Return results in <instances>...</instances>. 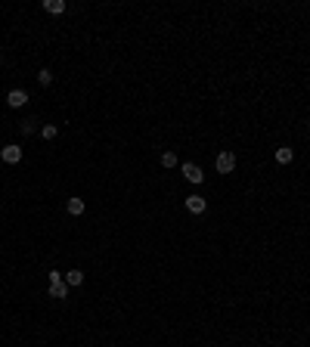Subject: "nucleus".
<instances>
[{
	"label": "nucleus",
	"mask_w": 310,
	"mask_h": 347,
	"mask_svg": "<svg viewBox=\"0 0 310 347\" xmlns=\"http://www.w3.org/2000/svg\"><path fill=\"white\" fill-rule=\"evenodd\" d=\"M38 81H41L44 87H50V84H53V72H50V68H41V72H38Z\"/></svg>",
	"instance_id": "obj_12"
},
{
	"label": "nucleus",
	"mask_w": 310,
	"mask_h": 347,
	"mask_svg": "<svg viewBox=\"0 0 310 347\" xmlns=\"http://www.w3.org/2000/svg\"><path fill=\"white\" fill-rule=\"evenodd\" d=\"M180 174L186 177L189 183H202L205 180V171L199 168V165H192V161H186V165H180Z\"/></svg>",
	"instance_id": "obj_2"
},
{
	"label": "nucleus",
	"mask_w": 310,
	"mask_h": 347,
	"mask_svg": "<svg viewBox=\"0 0 310 347\" xmlns=\"http://www.w3.org/2000/svg\"><path fill=\"white\" fill-rule=\"evenodd\" d=\"M292 158H295V152L289 146H279L276 149V165H292Z\"/></svg>",
	"instance_id": "obj_9"
},
{
	"label": "nucleus",
	"mask_w": 310,
	"mask_h": 347,
	"mask_svg": "<svg viewBox=\"0 0 310 347\" xmlns=\"http://www.w3.org/2000/svg\"><path fill=\"white\" fill-rule=\"evenodd\" d=\"M25 102H28V93H25V90H9V93H6V106L9 109H22V106H25Z\"/></svg>",
	"instance_id": "obj_3"
},
{
	"label": "nucleus",
	"mask_w": 310,
	"mask_h": 347,
	"mask_svg": "<svg viewBox=\"0 0 310 347\" xmlns=\"http://www.w3.org/2000/svg\"><path fill=\"white\" fill-rule=\"evenodd\" d=\"M19 130L25 133V136H31V130H34V121H31V118H28V121H22V124H19Z\"/></svg>",
	"instance_id": "obj_14"
},
{
	"label": "nucleus",
	"mask_w": 310,
	"mask_h": 347,
	"mask_svg": "<svg viewBox=\"0 0 310 347\" xmlns=\"http://www.w3.org/2000/svg\"><path fill=\"white\" fill-rule=\"evenodd\" d=\"M65 285H68V288L84 285V273H81V270H68V273H65Z\"/></svg>",
	"instance_id": "obj_8"
},
{
	"label": "nucleus",
	"mask_w": 310,
	"mask_h": 347,
	"mask_svg": "<svg viewBox=\"0 0 310 347\" xmlns=\"http://www.w3.org/2000/svg\"><path fill=\"white\" fill-rule=\"evenodd\" d=\"M0 158H3L6 165H19L22 161V146H3L0 149Z\"/></svg>",
	"instance_id": "obj_4"
},
{
	"label": "nucleus",
	"mask_w": 310,
	"mask_h": 347,
	"mask_svg": "<svg viewBox=\"0 0 310 347\" xmlns=\"http://www.w3.org/2000/svg\"><path fill=\"white\" fill-rule=\"evenodd\" d=\"M214 165H217V174H233V171H236V155L229 152V149H223V152L217 155Z\"/></svg>",
	"instance_id": "obj_1"
},
{
	"label": "nucleus",
	"mask_w": 310,
	"mask_h": 347,
	"mask_svg": "<svg viewBox=\"0 0 310 347\" xmlns=\"http://www.w3.org/2000/svg\"><path fill=\"white\" fill-rule=\"evenodd\" d=\"M186 211L189 214H205V211H208V202H205L202 195H189V199H186Z\"/></svg>",
	"instance_id": "obj_5"
},
{
	"label": "nucleus",
	"mask_w": 310,
	"mask_h": 347,
	"mask_svg": "<svg viewBox=\"0 0 310 347\" xmlns=\"http://www.w3.org/2000/svg\"><path fill=\"white\" fill-rule=\"evenodd\" d=\"M50 298H68V285H65V279L50 282Z\"/></svg>",
	"instance_id": "obj_7"
},
{
	"label": "nucleus",
	"mask_w": 310,
	"mask_h": 347,
	"mask_svg": "<svg viewBox=\"0 0 310 347\" xmlns=\"http://www.w3.org/2000/svg\"><path fill=\"white\" fill-rule=\"evenodd\" d=\"M44 9L53 13V16H59V13H65V0H44Z\"/></svg>",
	"instance_id": "obj_10"
},
{
	"label": "nucleus",
	"mask_w": 310,
	"mask_h": 347,
	"mask_svg": "<svg viewBox=\"0 0 310 347\" xmlns=\"http://www.w3.org/2000/svg\"><path fill=\"white\" fill-rule=\"evenodd\" d=\"M56 133H59V130H56V124H44V127H41V136H44V140H56Z\"/></svg>",
	"instance_id": "obj_11"
},
{
	"label": "nucleus",
	"mask_w": 310,
	"mask_h": 347,
	"mask_svg": "<svg viewBox=\"0 0 310 347\" xmlns=\"http://www.w3.org/2000/svg\"><path fill=\"white\" fill-rule=\"evenodd\" d=\"M162 168H177V155L174 152H162Z\"/></svg>",
	"instance_id": "obj_13"
},
{
	"label": "nucleus",
	"mask_w": 310,
	"mask_h": 347,
	"mask_svg": "<svg viewBox=\"0 0 310 347\" xmlns=\"http://www.w3.org/2000/svg\"><path fill=\"white\" fill-rule=\"evenodd\" d=\"M84 208H87V205H84V199H68V202H65V211L72 214V217H81V214H84Z\"/></svg>",
	"instance_id": "obj_6"
}]
</instances>
